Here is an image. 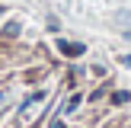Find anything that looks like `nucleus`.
<instances>
[{
	"mask_svg": "<svg viewBox=\"0 0 131 128\" xmlns=\"http://www.w3.org/2000/svg\"><path fill=\"white\" fill-rule=\"evenodd\" d=\"M125 38H128V42H131V32H125Z\"/></svg>",
	"mask_w": 131,
	"mask_h": 128,
	"instance_id": "obj_1",
	"label": "nucleus"
}]
</instances>
